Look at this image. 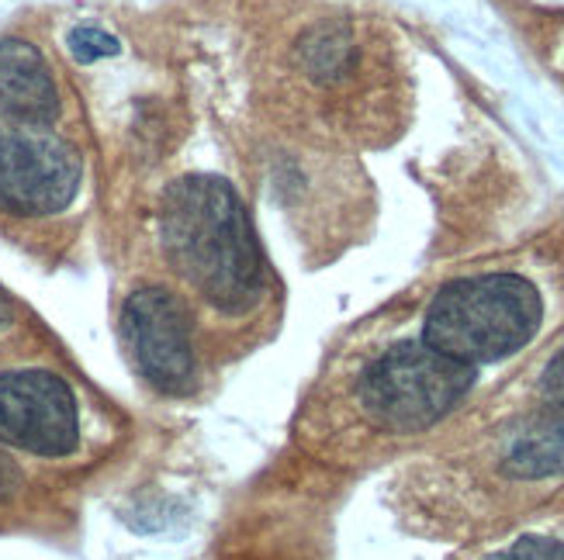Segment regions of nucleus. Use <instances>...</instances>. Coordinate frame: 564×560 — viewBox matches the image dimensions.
Returning <instances> with one entry per match:
<instances>
[{
  "label": "nucleus",
  "mask_w": 564,
  "mask_h": 560,
  "mask_svg": "<svg viewBox=\"0 0 564 560\" xmlns=\"http://www.w3.org/2000/svg\"><path fill=\"white\" fill-rule=\"evenodd\" d=\"M488 560H564V543L551 537H523Z\"/></svg>",
  "instance_id": "9d476101"
},
{
  "label": "nucleus",
  "mask_w": 564,
  "mask_h": 560,
  "mask_svg": "<svg viewBox=\"0 0 564 560\" xmlns=\"http://www.w3.org/2000/svg\"><path fill=\"white\" fill-rule=\"evenodd\" d=\"M544 301L520 274L460 277L436 290L423 322V343L478 367L520 353L541 329Z\"/></svg>",
  "instance_id": "f03ea898"
},
{
  "label": "nucleus",
  "mask_w": 564,
  "mask_h": 560,
  "mask_svg": "<svg viewBox=\"0 0 564 560\" xmlns=\"http://www.w3.org/2000/svg\"><path fill=\"white\" fill-rule=\"evenodd\" d=\"M163 250L198 295L223 308H250L263 290L260 242L229 180L194 174L163 194Z\"/></svg>",
  "instance_id": "f257e3e1"
},
{
  "label": "nucleus",
  "mask_w": 564,
  "mask_h": 560,
  "mask_svg": "<svg viewBox=\"0 0 564 560\" xmlns=\"http://www.w3.org/2000/svg\"><path fill=\"white\" fill-rule=\"evenodd\" d=\"M14 488H18V471L11 460L0 453V502H8L14 495Z\"/></svg>",
  "instance_id": "f8f14e48"
},
{
  "label": "nucleus",
  "mask_w": 564,
  "mask_h": 560,
  "mask_svg": "<svg viewBox=\"0 0 564 560\" xmlns=\"http://www.w3.org/2000/svg\"><path fill=\"white\" fill-rule=\"evenodd\" d=\"M59 114L56 80L35 45L0 42V135L53 125Z\"/></svg>",
  "instance_id": "0eeeda50"
},
{
  "label": "nucleus",
  "mask_w": 564,
  "mask_h": 560,
  "mask_svg": "<svg viewBox=\"0 0 564 560\" xmlns=\"http://www.w3.org/2000/svg\"><path fill=\"white\" fill-rule=\"evenodd\" d=\"M475 367L433 350L423 339L388 347L360 377L367 419L388 432H420L440 422L471 392Z\"/></svg>",
  "instance_id": "7ed1b4c3"
},
{
  "label": "nucleus",
  "mask_w": 564,
  "mask_h": 560,
  "mask_svg": "<svg viewBox=\"0 0 564 560\" xmlns=\"http://www.w3.org/2000/svg\"><path fill=\"white\" fill-rule=\"evenodd\" d=\"M541 408H547L564 419V350L547 363V371L541 374Z\"/></svg>",
  "instance_id": "9b49d317"
},
{
  "label": "nucleus",
  "mask_w": 564,
  "mask_h": 560,
  "mask_svg": "<svg viewBox=\"0 0 564 560\" xmlns=\"http://www.w3.org/2000/svg\"><path fill=\"white\" fill-rule=\"evenodd\" d=\"M8 322H11V308H8L4 295H0V326H8Z\"/></svg>",
  "instance_id": "ddd939ff"
},
{
  "label": "nucleus",
  "mask_w": 564,
  "mask_h": 560,
  "mask_svg": "<svg viewBox=\"0 0 564 560\" xmlns=\"http://www.w3.org/2000/svg\"><path fill=\"white\" fill-rule=\"evenodd\" d=\"M121 336H126L135 371L156 392L184 395L194 384L191 322L166 287H139L135 295H129L121 311Z\"/></svg>",
  "instance_id": "423d86ee"
},
{
  "label": "nucleus",
  "mask_w": 564,
  "mask_h": 560,
  "mask_svg": "<svg viewBox=\"0 0 564 560\" xmlns=\"http://www.w3.org/2000/svg\"><path fill=\"white\" fill-rule=\"evenodd\" d=\"M0 443L35 457H66L80 443V411L69 384L48 371L0 374Z\"/></svg>",
  "instance_id": "39448f33"
},
{
  "label": "nucleus",
  "mask_w": 564,
  "mask_h": 560,
  "mask_svg": "<svg viewBox=\"0 0 564 560\" xmlns=\"http://www.w3.org/2000/svg\"><path fill=\"white\" fill-rule=\"evenodd\" d=\"M502 468L512 477L541 481L564 474V419L541 408L517 429V436L506 443Z\"/></svg>",
  "instance_id": "6e6552de"
},
{
  "label": "nucleus",
  "mask_w": 564,
  "mask_h": 560,
  "mask_svg": "<svg viewBox=\"0 0 564 560\" xmlns=\"http://www.w3.org/2000/svg\"><path fill=\"white\" fill-rule=\"evenodd\" d=\"M80 187V156L42 129L0 135V211L45 218L63 211Z\"/></svg>",
  "instance_id": "20e7f679"
},
{
  "label": "nucleus",
  "mask_w": 564,
  "mask_h": 560,
  "mask_svg": "<svg viewBox=\"0 0 564 560\" xmlns=\"http://www.w3.org/2000/svg\"><path fill=\"white\" fill-rule=\"evenodd\" d=\"M69 53L73 59H80V63H97V59H108V56H118V39L101 32V29H73L69 39Z\"/></svg>",
  "instance_id": "1a4fd4ad"
}]
</instances>
